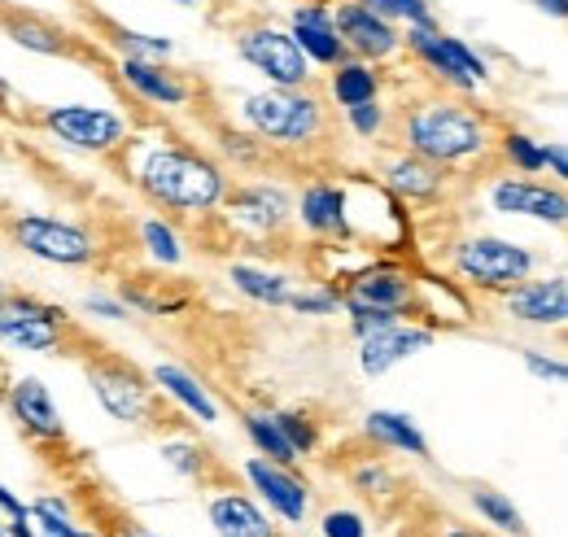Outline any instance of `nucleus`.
<instances>
[{"label":"nucleus","instance_id":"nucleus-28","mask_svg":"<svg viewBox=\"0 0 568 537\" xmlns=\"http://www.w3.org/2000/svg\"><path fill=\"white\" fill-rule=\"evenodd\" d=\"M227 280L245 293V297H258V302H272V306H281L288 302V293H284V280L281 275H272V271H254V267H227Z\"/></svg>","mask_w":568,"mask_h":537},{"label":"nucleus","instance_id":"nucleus-21","mask_svg":"<svg viewBox=\"0 0 568 537\" xmlns=\"http://www.w3.org/2000/svg\"><path fill=\"white\" fill-rule=\"evenodd\" d=\"M153 385H162V389H166V394H171L175 403L189 406V411H193V415H197L202 424H214V415H219V411H214L211 394H206V389H202V385H197V381H193V376H189L184 367L158 363V367H153Z\"/></svg>","mask_w":568,"mask_h":537},{"label":"nucleus","instance_id":"nucleus-54","mask_svg":"<svg viewBox=\"0 0 568 537\" xmlns=\"http://www.w3.org/2000/svg\"><path fill=\"white\" fill-rule=\"evenodd\" d=\"M0 297H4V288H0Z\"/></svg>","mask_w":568,"mask_h":537},{"label":"nucleus","instance_id":"nucleus-43","mask_svg":"<svg viewBox=\"0 0 568 537\" xmlns=\"http://www.w3.org/2000/svg\"><path fill=\"white\" fill-rule=\"evenodd\" d=\"M542 166H551L560 180L568 175V158H565V149L560 144H542Z\"/></svg>","mask_w":568,"mask_h":537},{"label":"nucleus","instance_id":"nucleus-24","mask_svg":"<svg viewBox=\"0 0 568 537\" xmlns=\"http://www.w3.org/2000/svg\"><path fill=\"white\" fill-rule=\"evenodd\" d=\"M227 210L236 219H250L254 227H281L284 214H288V202L276 189H241V193L227 197Z\"/></svg>","mask_w":568,"mask_h":537},{"label":"nucleus","instance_id":"nucleus-52","mask_svg":"<svg viewBox=\"0 0 568 537\" xmlns=\"http://www.w3.org/2000/svg\"><path fill=\"white\" fill-rule=\"evenodd\" d=\"M180 4H202V0H180Z\"/></svg>","mask_w":568,"mask_h":537},{"label":"nucleus","instance_id":"nucleus-4","mask_svg":"<svg viewBox=\"0 0 568 537\" xmlns=\"http://www.w3.org/2000/svg\"><path fill=\"white\" fill-rule=\"evenodd\" d=\"M245 119L250 128L267 140H281V144H302V140H315L324 132V110L315 97H302L293 88H276V92H258L245 101Z\"/></svg>","mask_w":568,"mask_h":537},{"label":"nucleus","instance_id":"nucleus-33","mask_svg":"<svg viewBox=\"0 0 568 537\" xmlns=\"http://www.w3.org/2000/svg\"><path fill=\"white\" fill-rule=\"evenodd\" d=\"M346 306H351V324H355L358 336L381 333V328L398 324V315H394V311H376V306H358V302H346Z\"/></svg>","mask_w":568,"mask_h":537},{"label":"nucleus","instance_id":"nucleus-55","mask_svg":"<svg viewBox=\"0 0 568 537\" xmlns=\"http://www.w3.org/2000/svg\"><path fill=\"white\" fill-rule=\"evenodd\" d=\"M0 537H4V529H0Z\"/></svg>","mask_w":568,"mask_h":537},{"label":"nucleus","instance_id":"nucleus-30","mask_svg":"<svg viewBox=\"0 0 568 537\" xmlns=\"http://www.w3.org/2000/svg\"><path fill=\"white\" fill-rule=\"evenodd\" d=\"M9 31H13V40H18V44H27V49H36V53H67L62 31H53V27H44V22L22 18V22H13Z\"/></svg>","mask_w":568,"mask_h":537},{"label":"nucleus","instance_id":"nucleus-26","mask_svg":"<svg viewBox=\"0 0 568 537\" xmlns=\"http://www.w3.org/2000/svg\"><path fill=\"white\" fill-rule=\"evenodd\" d=\"M376 74L367 67H358V62H346V67L333 74V97L346 105V110H355V105H367V101H376Z\"/></svg>","mask_w":568,"mask_h":537},{"label":"nucleus","instance_id":"nucleus-12","mask_svg":"<svg viewBox=\"0 0 568 537\" xmlns=\"http://www.w3.org/2000/svg\"><path fill=\"white\" fill-rule=\"evenodd\" d=\"M333 31H337L342 44H351V49L367 53V58H389V53L398 49L394 27H389L381 13H372L367 4H342V9L333 13Z\"/></svg>","mask_w":568,"mask_h":537},{"label":"nucleus","instance_id":"nucleus-45","mask_svg":"<svg viewBox=\"0 0 568 537\" xmlns=\"http://www.w3.org/2000/svg\"><path fill=\"white\" fill-rule=\"evenodd\" d=\"M394 9L398 13H407L416 27H428V9H425V0H394Z\"/></svg>","mask_w":568,"mask_h":537},{"label":"nucleus","instance_id":"nucleus-27","mask_svg":"<svg viewBox=\"0 0 568 537\" xmlns=\"http://www.w3.org/2000/svg\"><path fill=\"white\" fill-rule=\"evenodd\" d=\"M245 433L254 437V446H258L272 464H281V468L297 464V450L284 442V433L276 428V419H272V415H245Z\"/></svg>","mask_w":568,"mask_h":537},{"label":"nucleus","instance_id":"nucleus-49","mask_svg":"<svg viewBox=\"0 0 568 537\" xmlns=\"http://www.w3.org/2000/svg\"><path fill=\"white\" fill-rule=\"evenodd\" d=\"M367 9H381V13H394V0H367Z\"/></svg>","mask_w":568,"mask_h":537},{"label":"nucleus","instance_id":"nucleus-46","mask_svg":"<svg viewBox=\"0 0 568 537\" xmlns=\"http://www.w3.org/2000/svg\"><path fill=\"white\" fill-rule=\"evenodd\" d=\"M88 311H97V315H105V320H123V306H114V302H105V297H88Z\"/></svg>","mask_w":568,"mask_h":537},{"label":"nucleus","instance_id":"nucleus-2","mask_svg":"<svg viewBox=\"0 0 568 537\" xmlns=\"http://www.w3.org/2000/svg\"><path fill=\"white\" fill-rule=\"evenodd\" d=\"M407 140H412L416 158H425L433 166H450V162L477 158L486 149V128L477 114L437 101V105H420L407 119Z\"/></svg>","mask_w":568,"mask_h":537},{"label":"nucleus","instance_id":"nucleus-8","mask_svg":"<svg viewBox=\"0 0 568 537\" xmlns=\"http://www.w3.org/2000/svg\"><path fill=\"white\" fill-rule=\"evenodd\" d=\"M236 49L241 58L254 70H263L276 88H297L311 79V67H306V53L293 44V36H284L276 27H254V31H241L236 36Z\"/></svg>","mask_w":568,"mask_h":537},{"label":"nucleus","instance_id":"nucleus-35","mask_svg":"<svg viewBox=\"0 0 568 537\" xmlns=\"http://www.w3.org/2000/svg\"><path fill=\"white\" fill-rule=\"evenodd\" d=\"M144 241H149V250H153L162 263H180V245H175V232H171V227L144 223Z\"/></svg>","mask_w":568,"mask_h":537},{"label":"nucleus","instance_id":"nucleus-10","mask_svg":"<svg viewBox=\"0 0 568 537\" xmlns=\"http://www.w3.org/2000/svg\"><path fill=\"white\" fill-rule=\"evenodd\" d=\"M412 49H416L437 74H446V79L459 83V88H473L477 79H486V62H481L473 49H464L459 40H450V36H437V31H428V27H416V31H412Z\"/></svg>","mask_w":568,"mask_h":537},{"label":"nucleus","instance_id":"nucleus-16","mask_svg":"<svg viewBox=\"0 0 568 537\" xmlns=\"http://www.w3.org/2000/svg\"><path fill=\"white\" fill-rule=\"evenodd\" d=\"M495 210L503 214H529V219H547V223H565L568 202L565 193L542 189V184H525V180H503L495 184Z\"/></svg>","mask_w":568,"mask_h":537},{"label":"nucleus","instance_id":"nucleus-18","mask_svg":"<svg viewBox=\"0 0 568 537\" xmlns=\"http://www.w3.org/2000/svg\"><path fill=\"white\" fill-rule=\"evenodd\" d=\"M293 44L315 62H337L346 53V44L333 31V13L328 9H297L293 13Z\"/></svg>","mask_w":568,"mask_h":537},{"label":"nucleus","instance_id":"nucleus-25","mask_svg":"<svg viewBox=\"0 0 568 537\" xmlns=\"http://www.w3.org/2000/svg\"><path fill=\"white\" fill-rule=\"evenodd\" d=\"M302 223L311 232H342L346 227V210H342V193L328 184H315L302 193Z\"/></svg>","mask_w":568,"mask_h":537},{"label":"nucleus","instance_id":"nucleus-38","mask_svg":"<svg viewBox=\"0 0 568 537\" xmlns=\"http://www.w3.org/2000/svg\"><path fill=\"white\" fill-rule=\"evenodd\" d=\"M355 485L367 489V494H385L394 480H389V472L381 468V464H363V468H355Z\"/></svg>","mask_w":568,"mask_h":537},{"label":"nucleus","instance_id":"nucleus-14","mask_svg":"<svg viewBox=\"0 0 568 537\" xmlns=\"http://www.w3.org/2000/svg\"><path fill=\"white\" fill-rule=\"evenodd\" d=\"M245 476L263 489L267 507H276L288 525H302V520H306V511H311V494H306V485L293 480L281 464H272V459H250V464H245Z\"/></svg>","mask_w":568,"mask_h":537},{"label":"nucleus","instance_id":"nucleus-11","mask_svg":"<svg viewBox=\"0 0 568 537\" xmlns=\"http://www.w3.org/2000/svg\"><path fill=\"white\" fill-rule=\"evenodd\" d=\"M507 315H516L525 324H551V328H560L568 320L565 275L534 280V284H511L507 288Z\"/></svg>","mask_w":568,"mask_h":537},{"label":"nucleus","instance_id":"nucleus-39","mask_svg":"<svg viewBox=\"0 0 568 537\" xmlns=\"http://www.w3.org/2000/svg\"><path fill=\"white\" fill-rule=\"evenodd\" d=\"M351 119H355L358 135H372V132H381V119H385V114H381L376 101H367V105H355V110H351Z\"/></svg>","mask_w":568,"mask_h":537},{"label":"nucleus","instance_id":"nucleus-15","mask_svg":"<svg viewBox=\"0 0 568 537\" xmlns=\"http://www.w3.org/2000/svg\"><path fill=\"white\" fill-rule=\"evenodd\" d=\"M425 345H433V333H428V328H403V324H389V328H381V333L363 336L358 363H363V372H367V376H381V372H389L394 363H403L407 354H416V349H425Z\"/></svg>","mask_w":568,"mask_h":537},{"label":"nucleus","instance_id":"nucleus-29","mask_svg":"<svg viewBox=\"0 0 568 537\" xmlns=\"http://www.w3.org/2000/svg\"><path fill=\"white\" fill-rule=\"evenodd\" d=\"M473 507L490 520V525H498V529H507V534L525 537V520H520V511L503 498V494H495V489H473Z\"/></svg>","mask_w":568,"mask_h":537},{"label":"nucleus","instance_id":"nucleus-40","mask_svg":"<svg viewBox=\"0 0 568 537\" xmlns=\"http://www.w3.org/2000/svg\"><path fill=\"white\" fill-rule=\"evenodd\" d=\"M162 455H166L175 468L184 472V476H197V468H202V450H189V446H166Z\"/></svg>","mask_w":568,"mask_h":537},{"label":"nucleus","instance_id":"nucleus-53","mask_svg":"<svg viewBox=\"0 0 568 537\" xmlns=\"http://www.w3.org/2000/svg\"><path fill=\"white\" fill-rule=\"evenodd\" d=\"M0 97H4V83H0Z\"/></svg>","mask_w":568,"mask_h":537},{"label":"nucleus","instance_id":"nucleus-34","mask_svg":"<svg viewBox=\"0 0 568 537\" xmlns=\"http://www.w3.org/2000/svg\"><path fill=\"white\" fill-rule=\"evenodd\" d=\"M503 149H507V158H511L520 171H538V166H542V144H534L529 135H507Z\"/></svg>","mask_w":568,"mask_h":537},{"label":"nucleus","instance_id":"nucleus-36","mask_svg":"<svg viewBox=\"0 0 568 537\" xmlns=\"http://www.w3.org/2000/svg\"><path fill=\"white\" fill-rule=\"evenodd\" d=\"M324 537H367L355 511H328L324 516Z\"/></svg>","mask_w":568,"mask_h":537},{"label":"nucleus","instance_id":"nucleus-47","mask_svg":"<svg viewBox=\"0 0 568 537\" xmlns=\"http://www.w3.org/2000/svg\"><path fill=\"white\" fill-rule=\"evenodd\" d=\"M538 4H542V9H551L556 18H565V0H538Z\"/></svg>","mask_w":568,"mask_h":537},{"label":"nucleus","instance_id":"nucleus-37","mask_svg":"<svg viewBox=\"0 0 568 537\" xmlns=\"http://www.w3.org/2000/svg\"><path fill=\"white\" fill-rule=\"evenodd\" d=\"M288 306L302 311V315H333L337 311V293H297V297H288Z\"/></svg>","mask_w":568,"mask_h":537},{"label":"nucleus","instance_id":"nucleus-9","mask_svg":"<svg viewBox=\"0 0 568 537\" xmlns=\"http://www.w3.org/2000/svg\"><path fill=\"white\" fill-rule=\"evenodd\" d=\"M44 128L67 140L71 149H88V153H110L128 140V123L110 110H88V105H58L44 114Z\"/></svg>","mask_w":568,"mask_h":537},{"label":"nucleus","instance_id":"nucleus-7","mask_svg":"<svg viewBox=\"0 0 568 537\" xmlns=\"http://www.w3.org/2000/svg\"><path fill=\"white\" fill-rule=\"evenodd\" d=\"M13 241L44 259V263H62V267H79V263H92L97 259V245L83 227L62 223V219H44V214H27L13 223Z\"/></svg>","mask_w":568,"mask_h":537},{"label":"nucleus","instance_id":"nucleus-6","mask_svg":"<svg viewBox=\"0 0 568 537\" xmlns=\"http://www.w3.org/2000/svg\"><path fill=\"white\" fill-rule=\"evenodd\" d=\"M455 267L477 288H511L534 271V259L520 245H507L498 236H473L455 250Z\"/></svg>","mask_w":568,"mask_h":537},{"label":"nucleus","instance_id":"nucleus-1","mask_svg":"<svg viewBox=\"0 0 568 537\" xmlns=\"http://www.w3.org/2000/svg\"><path fill=\"white\" fill-rule=\"evenodd\" d=\"M136 180L149 202L180 214H206L223 202V171L193 149H153Z\"/></svg>","mask_w":568,"mask_h":537},{"label":"nucleus","instance_id":"nucleus-23","mask_svg":"<svg viewBox=\"0 0 568 537\" xmlns=\"http://www.w3.org/2000/svg\"><path fill=\"white\" fill-rule=\"evenodd\" d=\"M389 184L394 193H403L407 202H428L442 189V166H433L425 158H398L389 166Z\"/></svg>","mask_w":568,"mask_h":537},{"label":"nucleus","instance_id":"nucleus-51","mask_svg":"<svg viewBox=\"0 0 568 537\" xmlns=\"http://www.w3.org/2000/svg\"><path fill=\"white\" fill-rule=\"evenodd\" d=\"M446 537H481V534H468V529H450Z\"/></svg>","mask_w":568,"mask_h":537},{"label":"nucleus","instance_id":"nucleus-50","mask_svg":"<svg viewBox=\"0 0 568 537\" xmlns=\"http://www.w3.org/2000/svg\"><path fill=\"white\" fill-rule=\"evenodd\" d=\"M119 537H153V534H144V529H136V525H128V529H119Z\"/></svg>","mask_w":568,"mask_h":537},{"label":"nucleus","instance_id":"nucleus-41","mask_svg":"<svg viewBox=\"0 0 568 537\" xmlns=\"http://www.w3.org/2000/svg\"><path fill=\"white\" fill-rule=\"evenodd\" d=\"M119 44H123V49H136V53H153V58H166V53H171L166 40H144V36H136V31H123Z\"/></svg>","mask_w":568,"mask_h":537},{"label":"nucleus","instance_id":"nucleus-19","mask_svg":"<svg viewBox=\"0 0 568 537\" xmlns=\"http://www.w3.org/2000/svg\"><path fill=\"white\" fill-rule=\"evenodd\" d=\"M346 302H358V306H376V311H407L412 306V280L407 275H385V271H367L358 275L346 293Z\"/></svg>","mask_w":568,"mask_h":537},{"label":"nucleus","instance_id":"nucleus-31","mask_svg":"<svg viewBox=\"0 0 568 537\" xmlns=\"http://www.w3.org/2000/svg\"><path fill=\"white\" fill-rule=\"evenodd\" d=\"M31 516L40 520V529L44 537H97V534H79L71 520H67V503L62 498H40L36 507H31Z\"/></svg>","mask_w":568,"mask_h":537},{"label":"nucleus","instance_id":"nucleus-42","mask_svg":"<svg viewBox=\"0 0 568 537\" xmlns=\"http://www.w3.org/2000/svg\"><path fill=\"white\" fill-rule=\"evenodd\" d=\"M525 367L534 376H551V381H565V363H551V358H538V354H525Z\"/></svg>","mask_w":568,"mask_h":537},{"label":"nucleus","instance_id":"nucleus-32","mask_svg":"<svg viewBox=\"0 0 568 537\" xmlns=\"http://www.w3.org/2000/svg\"><path fill=\"white\" fill-rule=\"evenodd\" d=\"M276 419V428L284 433V442L297 450V455H311L315 450V428H311V419L306 415H297V411H281V415H272Z\"/></svg>","mask_w":568,"mask_h":537},{"label":"nucleus","instance_id":"nucleus-5","mask_svg":"<svg viewBox=\"0 0 568 537\" xmlns=\"http://www.w3.org/2000/svg\"><path fill=\"white\" fill-rule=\"evenodd\" d=\"M71 333L67 315L40 297H22V293H4L0 297V341L27 354H49L62 349V341Z\"/></svg>","mask_w":568,"mask_h":537},{"label":"nucleus","instance_id":"nucleus-22","mask_svg":"<svg viewBox=\"0 0 568 537\" xmlns=\"http://www.w3.org/2000/svg\"><path fill=\"white\" fill-rule=\"evenodd\" d=\"M367 437H376L381 446H394V450H407L416 459H428V442L416 433V424L407 415H394V411H372L367 415Z\"/></svg>","mask_w":568,"mask_h":537},{"label":"nucleus","instance_id":"nucleus-20","mask_svg":"<svg viewBox=\"0 0 568 537\" xmlns=\"http://www.w3.org/2000/svg\"><path fill=\"white\" fill-rule=\"evenodd\" d=\"M123 79L141 92L144 101H153V105H184L189 101V88L184 83H175L166 70L149 67V62H141V58H123Z\"/></svg>","mask_w":568,"mask_h":537},{"label":"nucleus","instance_id":"nucleus-13","mask_svg":"<svg viewBox=\"0 0 568 537\" xmlns=\"http://www.w3.org/2000/svg\"><path fill=\"white\" fill-rule=\"evenodd\" d=\"M9 411H13V419H18L31 437H40V442H62V433H67L58 406L49 398V389H44L36 376H22V381L9 385Z\"/></svg>","mask_w":568,"mask_h":537},{"label":"nucleus","instance_id":"nucleus-44","mask_svg":"<svg viewBox=\"0 0 568 537\" xmlns=\"http://www.w3.org/2000/svg\"><path fill=\"white\" fill-rule=\"evenodd\" d=\"M0 511H9L13 520H31V507H22V498H18V494H9L4 485H0Z\"/></svg>","mask_w":568,"mask_h":537},{"label":"nucleus","instance_id":"nucleus-3","mask_svg":"<svg viewBox=\"0 0 568 537\" xmlns=\"http://www.w3.org/2000/svg\"><path fill=\"white\" fill-rule=\"evenodd\" d=\"M88 385L97 389L101 406L123 424L149 428L158 419V403H153V389L141 376V367L119 358V354H92L88 358Z\"/></svg>","mask_w":568,"mask_h":537},{"label":"nucleus","instance_id":"nucleus-48","mask_svg":"<svg viewBox=\"0 0 568 537\" xmlns=\"http://www.w3.org/2000/svg\"><path fill=\"white\" fill-rule=\"evenodd\" d=\"M9 537H31V529H27V520H13V525H9Z\"/></svg>","mask_w":568,"mask_h":537},{"label":"nucleus","instance_id":"nucleus-17","mask_svg":"<svg viewBox=\"0 0 568 537\" xmlns=\"http://www.w3.org/2000/svg\"><path fill=\"white\" fill-rule=\"evenodd\" d=\"M211 525L219 537H281L276 525L245 494H219V498H211Z\"/></svg>","mask_w":568,"mask_h":537}]
</instances>
